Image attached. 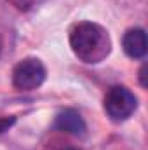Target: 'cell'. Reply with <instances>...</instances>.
<instances>
[{"label":"cell","instance_id":"1","mask_svg":"<svg viewBox=\"0 0 148 150\" xmlns=\"http://www.w3.org/2000/svg\"><path fill=\"white\" fill-rule=\"evenodd\" d=\"M70 47L80 61L98 65L111 52V38L101 25L80 21L70 32Z\"/></svg>","mask_w":148,"mask_h":150},{"label":"cell","instance_id":"2","mask_svg":"<svg viewBox=\"0 0 148 150\" xmlns=\"http://www.w3.org/2000/svg\"><path fill=\"white\" fill-rule=\"evenodd\" d=\"M105 112L115 122H122L127 120L138 107V100L134 96V93L124 86H113L108 89L106 96H105Z\"/></svg>","mask_w":148,"mask_h":150},{"label":"cell","instance_id":"3","mask_svg":"<svg viewBox=\"0 0 148 150\" xmlns=\"http://www.w3.org/2000/svg\"><path fill=\"white\" fill-rule=\"evenodd\" d=\"M45 67L38 58H25L12 70V86L19 91H33L45 80Z\"/></svg>","mask_w":148,"mask_h":150},{"label":"cell","instance_id":"4","mask_svg":"<svg viewBox=\"0 0 148 150\" xmlns=\"http://www.w3.org/2000/svg\"><path fill=\"white\" fill-rule=\"evenodd\" d=\"M122 47L124 52L132 58V59H141L145 58L148 49V42H147V33L143 28H131L124 33L122 38Z\"/></svg>","mask_w":148,"mask_h":150},{"label":"cell","instance_id":"5","mask_svg":"<svg viewBox=\"0 0 148 150\" xmlns=\"http://www.w3.org/2000/svg\"><path fill=\"white\" fill-rule=\"evenodd\" d=\"M54 129L73 134V136H84L87 131V126L82 119V115L75 110H63L58 113L56 120H54Z\"/></svg>","mask_w":148,"mask_h":150},{"label":"cell","instance_id":"6","mask_svg":"<svg viewBox=\"0 0 148 150\" xmlns=\"http://www.w3.org/2000/svg\"><path fill=\"white\" fill-rule=\"evenodd\" d=\"M14 117H0V133H4V131H7L12 124H14Z\"/></svg>","mask_w":148,"mask_h":150},{"label":"cell","instance_id":"7","mask_svg":"<svg viewBox=\"0 0 148 150\" xmlns=\"http://www.w3.org/2000/svg\"><path fill=\"white\" fill-rule=\"evenodd\" d=\"M147 65H143V67H141V70H140V79H141V86H143V87H147L148 84H147V79H145V77H147Z\"/></svg>","mask_w":148,"mask_h":150},{"label":"cell","instance_id":"8","mask_svg":"<svg viewBox=\"0 0 148 150\" xmlns=\"http://www.w3.org/2000/svg\"><path fill=\"white\" fill-rule=\"evenodd\" d=\"M0 52H2V40H0Z\"/></svg>","mask_w":148,"mask_h":150}]
</instances>
